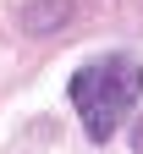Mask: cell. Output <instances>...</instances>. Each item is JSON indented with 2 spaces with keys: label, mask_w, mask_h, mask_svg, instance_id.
<instances>
[{
  "label": "cell",
  "mask_w": 143,
  "mask_h": 154,
  "mask_svg": "<svg viewBox=\"0 0 143 154\" xmlns=\"http://www.w3.org/2000/svg\"><path fill=\"white\" fill-rule=\"evenodd\" d=\"M143 99V66L132 55H105V61H88L83 72L72 77V105L83 116L88 138L94 143H110L121 116Z\"/></svg>",
  "instance_id": "cell-1"
}]
</instances>
